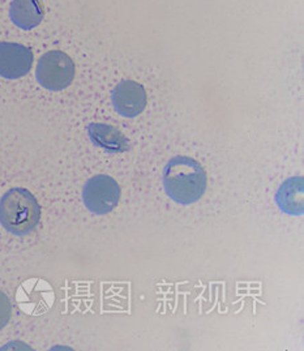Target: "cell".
Listing matches in <instances>:
<instances>
[{
	"mask_svg": "<svg viewBox=\"0 0 304 351\" xmlns=\"http://www.w3.org/2000/svg\"><path fill=\"white\" fill-rule=\"evenodd\" d=\"M12 315L11 300L4 293L0 291V330L8 324Z\"/></svg>",
	"mask_w": 304,
	"mask_h": 351,
	"instance_id": "obj_10",
	"label": "cell"
},
{
	"mask_svg": "<svg viewBox=\"0 0 304 351\" xmlns=\"http://www.w3.org/2000/svg\"><path fill=\"white\" fill-rule=\"evenodd\" d=\"M75 63L63 51L53 50L40 56L37 64V82L49 90L59 92L68 88L75 79Z\"/></svg>",
	"mask_w": 304,
	"mask_h": 351,
	"instance_id": "obj_3",
	"label": "cell"
},
{
	"mask_svg": "<svg viewBox=\"0 0 304 351\" xmlns=\"http://www.w3.org/2000/svg\"><path fill=\"white\" fill-rule=\"evenodd\" d=\"M88 135L94 145L105 149L110 153H123L131 148L127 137L119 130L108 124L91 123L88 125Z\"/></svg>",
	"mask_w": 304,
	"mask_h": 351,
	"instance_id": "obj_7",
	"label": "cell"
},
{
	"mask_svg": "<svg viewBox=\"0 0 304 351\" xmlns=\"http://www.w3.org/2000/svg\"><path fill=\"white\" fill-rule=\"evenodd\" d=\"M45 14L42 0H14L11 3L10 16L16 27L30 30L38 27Z\"/></svg>",
	"mask_w": 304,
	"mask_h": 351,
	"instance_id": "obj_8",
	"label": "cell"
},
{
	"mask_svg": "<svg viewBox=\"0 0 304 351\" xmlns=\"http://www.w3.org/2000/svg\"><path fill=\"white\" fill-rule=\"evenodd\" d=\"M82 199L94 215H107L119 203V184L111 176H93L84 187Z\"/></svg>",
	"mask_w": 304,
	"mask_h": 351,
	"instance_id": "obj_4",
	"label": "cell"
},
{
	"mask_svg": "<svg viewBox=\"0 0 304 351\" xmlns=\"http://www.w3.org/2000/svg\"><path fill=\"white\" fill-rule=\"evenodd\" d=\"M279 208L290 215L303 213V180L302 178H291L285 182L277 193Z\"/></svg>",
	"mask_w": 304,
	"mask_h": 351,
	"instance_id": "obj_9",
	"label": "cell"
},
{
	"mask_svg": "<svg viewBox=\"0 0 304 351\" xmlns=\"http://www.w3.org/2000/svg\"><path fill=\"white\" fill-rule=\"evenodd\" d=\"M40 219V204L25 189H10L0 200V223L14 235H27Z\"/></svg>",
	"mask_w": 304,
	"mask_h": 351,
	"instance_id": "obj_2",
	"label": "cell"
},
{
	"mask_svg": "<svg viewBox=\"0 0 304 351\" xmlns=\"http://www.w3.org/2000/svg\"><path fill=\"white\" fill-rule=\"evenodd\" d=\"M113 105L121 117L135 118L140 115L146 106V92L144 86L132 80L119 82L113 93Z\"/></svg>",
	"mask_w": 304,
	"mask_h": 351,
	"instance_id": "obj_6",
	"label": "cell"
},
{
	"mask_svg": "<svg viewBox=\"0 0 304 351\" xmlns=\"http://www.w3.org/2000/svg\"><path fill=\"white\" fill-rule=\"evenodd\" d=\"M32 50L20 43L0 42V76L20 79L29 73L33 64Z\"/></svg>",
	"mask_w": 304,
	"mask_h": 351,
	"instance_id": "obj_5",
	"label": "cell"
},
{
	"mask_svg": "<svg viewBox=\"0 0 304 351\" xmlns=\"http://www.w3.org/2000/svg\"><path fill=\"white\" fill-rule=\"evenodd\" d=\"M163 186L167 196L179 204L196 203L207 189V174L191 157L179 156L166 165Z\"/></svg>",
	"mask_w": 304,
	"mask_h": 351,
	"instance_id": "obj_1",
	"label": "cell"
}]
</instances>
